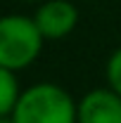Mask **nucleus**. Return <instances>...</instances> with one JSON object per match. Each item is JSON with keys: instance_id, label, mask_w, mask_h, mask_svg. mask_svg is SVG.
Here are the masks:
<instances>
[{"instance_id": "f03ea898", "label": "nucleus", "mask_w": 121, "mask_h": 123, "mask_svg": "<svg viewBox=\"0 0 121 123\" xmlns=\"http://www.w3.org/2000/svg\"><path fill=\"white\" fill-rule=\"evenodd\" d=\"M45 36L33 17L2 14L0 17V66L21 71L40 57Z\"/></svg>"}, {"instance_id": "f257e3e1", "label": "nucleus", "mask_w": 121, "mask_h": 123, "mask_svg": "<svg viewBox=\"0 0 121 123\" xmlns=\"http://www.w3.org/2000/svg\"><path fill=\"white\" fill-rule=\"evenodd\" d=\"M78 102L57 83H36L21 90L12 118L17 123H76Z\"/></svg>"}, {"instance_id": "20e7f679", "label": "nucleus", "mask_w": 121, "mask_h": 123, "mask_svg": "<svg viewBox=\"0 0 121 123\" xmlns=\"http://www.w3.org/2000/svg\"><path fill=\"white\" fill-rule=\"evenodd\" d=\"M76 123H121V95L107 88H95L78 99Z\"/></svg>"}, {"instance_id": "0eeeda50", "label": "nucleus", "mask_w": 121, "mask_h": 123, "mask_svg": "<svg viewBox=\"0 0 121 123\" xmlns=\"http://www.w3.org/2000/svg\"><path fill=\"white\" fill-rule=\"evenodd\" d=\"M0 123H17V121L12 118V114H10V116H0Z\"/></svg>"}, {"instance_id": "423d86ee", "label": "nucleus", "mask_w": 121, "mask_h": 123, "mask_svg": "<svg viewBox=\"0 0 121 123\" xmlns=\"http://www.w3.org/2000/svg\"><path fill=\"white\" fill-rule=\"evenodd\" d=\"M105 76H107V85L121 95V47H116L109 55L107 66H105Z\"/></svg>"}, {"instance_id": "7ed1b4c3", "label": "nucleus", "mask_w": 121, "mask_h": 123, "mask_svg": "<svg viewBox=\"0 0 121 123\" xmlns=\"http://www.w3.org/2000/svg\"><path fill=\"white\" fill-rule=\"evenodd\" d=\"M36 24L45 40H62L67 38L78 24V10L71 0H45L36 10Z\"/></svg>"}, {"instance_id": "39448f33", "label": "nucleus", "mask_w": 121, "mask_h": 123, "mask_svg": "<svg viewBox=\"0 0 121 123\" xmlns=\"http://www.w3.org/2000/svg\"><path fill=\"white\" fill-rule=\"evenodd\" d=\"M19 83H17V71L0 66V116H10L19 99Z\"/></svg>"}]
</instances>
